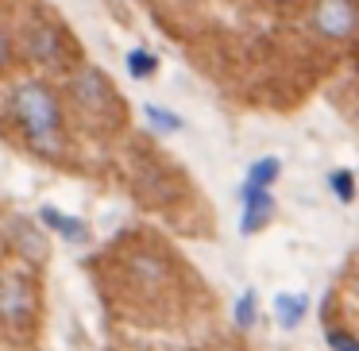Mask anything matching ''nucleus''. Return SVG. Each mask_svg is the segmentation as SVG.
Here are the masks:
<instances>
[{
    "label": "nucleus",
    "instance_id": "f257e3e1",
    "mask_svg": "<svg viewBox=\"0 0 359 351\" xmlns=\"http://www.w3.org/2000/svg\"><path fill=\"white\" fill-rule=\"evenodd\" d=\"M8 124L20 128L27 147L47 158L66 155V120H62V97L43 78H20L8 89Z\"/></svg>",
    "mask_w": 359,
    "mask_h": 351
},
{
    "label": "nucleus",
    "instance_id": "f03ea898",
    "mask_svg": "<svg viewBox=\"0 0 359 351\" xmlns=\"http://www.w3.org/2000/svg\"><path fill=\"white\" fill-rule=\"evenodd\" d=\"M66 101H70V109L78 112L86 124L101 128V132H109V128H116L120 120H124L116 89H112V81L104 78V70H97V66H78V70H70V78H66Z\"/></svg>",
    "mask_w": 359,
    "mask_h": 351
},
{
    "label": "nucleus",
    "instance_id": "7ed1b4c3",
    "mask_svg": "<svg viewBox=\"0 0 359 351\" xmlns=\"http://www.w3.org/2000/svg\"><path fill=\"white\" fill-rule=\"evenodd\" d=\"M35 305H39L35 282L27 274H20L16 266H8L4 278H0V317H4L12 336H24L35 324Z\"/></svg>",
    "mask_w": 359,
    "mask_h": 351
},
{
    "label": "nucleus",
    "instance_id": "20e7f679",
    "mask_svg": "<svg viewBox=\"0 0 359 351\" xmlns=\"http://www.w3.org/2000/svg\"><path fill=\"white\" fill-rule=\"evenodd\" d=\"M16 47L39 66H70V43L50 20H24L16 32Z\"/></svg>",
    "mask_w": 359,
    "mask_h": 351
},
{
    "label": "nucleus",
    "instance_id": "39448f33",
    "mask_svg": "<svg viewBox=\"0 0 359 351\" xmlns=\"http://www.w3.org/2000/svg\"><path fill=\"white\" fill-rule=\"evenodd\" d=\"M309 27L325 43H348L359 32V0H309Z\"/></svg>",
    "mask_w": 359,
    "mask_h": 351
},
{
    "label": "nucleus",
    "instance_id": "423d86ee",
    "mask_svg": "<svg viewBox=\"0 0 359 351\" xmlns=\"http://www.w3.org/2000/svg\"><path fill=\"white\" fill-rule=\"evenodd\" d=\"M8 251L27 266H43L50 259V232L32 216H8Z\"/></svg>",
    "mask_w": 359,
    "mask_h": 351
},
{
    "label": "nucleus",
    "instance_id": "0eeeda50",
    "mask_svg": "<svg viewBox=\"0 0 359 351\" xmlns=\"http://www.w3.org/2000/svg\"><path fill=\"white\" fill-rule=\"evenodd\" d=\"M240 235H259L263 228H271L274 212H278V201H274V189L266 186H251L243 181L240 186Z\"/></svg>",
    "mask_w": 359,
    "mask_h": 351
},
{
    "label": "nucleus",
    "instance_id": "6e6552de",
    "mask_svg": "<svg viewBox=\"0 0 359 351\" xmlns=\"http://www.w3.org/2000/svg\"><path fill=\"white\" fill-rule=\"evenodd\" d=\"M35 220H39V224L47 228L50 235H62L66 243H78V247L93 240V228H89L86 220H81V216H70V212H58L55 205H43V209L35 212Z\"/></svg>",
    "mask_w": 359,
    "mask_h": 351
},
{
    "label": "nucleus",
    "instance_id": "1a4fd4ad",
    "mask_svg": "<svg viewBox=\"0 0 359 351\" xmlns=\"http://www.w3.org/2000/svg\"><path fill=\"white\" fill-rule=\"evenodd\" d=\"M271 305H274V320H278L282 332L302 328V320L309 317V294H302V289H278Z\"/></svg>",
    "mask_w": 359,
    "mask_h": 351
},
{
    "label": "nucleus",
    "instance_id": "9d476101",
    "mask_svg": "<svg viewBox=\"0 0 359 351\" xmlns=\"http://www.w3.org/2000/svg\"><path fill=\"white\" fill-rule=\"evenodd\" d=\"M132 278L140 282L147 294H155V289H163L166 282H170V266L158 263L155 255H135L132 259Z\"/></svg>",
    "mask_w": 359,
    "mask_h": 351
},
{
    "label": "nucleus",
    "instance_id": "9b49d317",
    "mask_svg": "<svg viewBox=\"0 0 359 351\" xmlns=\"http://www.w3.org/2000/svg\"><path fill=\"white\" fill-rule=\"evenodd\" d=\"M158 70H163V62H158V55L151 47H132L124 55V74L132 81H155Z\"/></svg>",
    "mask_w": 359,
    "mask_h": 351
},
{
    "label": "nucleus",
    "instance_id": "f8f14e48",
    "mask_svg": "<svg viewBox=\"0 0 359 351\" xmlns=\"http://www.w3.org/2000/svg\"><path fill=\"white\" fill-rule=\"evenodd\" d=\"M143 116H147V128L155 135H182L186 132V120L178 116L174 109H166V104H143Z\"/></svg>",
    "mask_w": 359,
    "mask_h": 351
},
{
    "label": "nucleus",
    "instance_id": "ddd939ff",
    "mask_svg": "<svg viewBox=\"0 0 359 351\" xmlns=\"http://www.w3.org/2000/svg\"><path fill=\"white\" fill-rule=\"evenodd\" d=\"M278 178H282V158L278 155H259L255 163H248V178H243V181L274 189V186H278Z\"/></svg>",
    "mask_w": 359,
    "mask_h": 351
},
{
    "label": "nucleus",
    "instance_id": "4468645a",
    "mask_svg": "<svg viewBox=\"0 0 359 351\" xmlns=\"http://www.w3.org/2000/svg\"><path fill=\"white\" fill-rule=\"evenodd\" d=\"M232 324L240 328V332H248V328H255L259 324V294L255 289H243L240 297H236V305H232Z\"/></svg>",
    "mask_w": 359,
    "mask_h": 351
},
{
    "label": "nucleus",
    "instance_id": "2eb2a0df",
    "mask_svg": "<svg viewBox=\"0 0 359 351\" xmlns=\"http://www.w3.org/2000/svg\"><path fill=\"white\" fill-rule=\"evenodd\" d=\"M328 189H332V197L340 205H351L359 197V186H355V174L344 170V166H336V170H328Z\"/></svg>",
    "mask_w": 359,
    "mask_h": 351
},
{
    "label": "nucleus",
    "instance_id": "dca6fc26",
    "mask_svg": "<svg viewBox=\"0 0 359 351\" xmlns=\"http://www.w3.org/2000/svg\"><path fill=\"white\" fill-rule=\"evenodd\" d=\"M325 343L328 351H359V336H351L348 328H336V324L325 328Z\"/></svg>",
    "mask_w": 359,
    "mask_h": 351
},
{
    "label": "nucleus",
    "instance_id": "f3484780",
    "mask_svg": "<svg viewBox=\"0 0 359 351\" xmlns=\"http://www.w3.org/2000/svg\"><path fill=\"white\" fill-rule=\"evenodd\" d=\"M271 4H294V0H271Z\"/></svg>",
    "mask_w": 359,
    "mask_h": 351
},
{
    "label": "nucleus",
    "instance_id": "a211bd4d",
    "mask_svg": "<svg viewBox=\"0 0 359 351\" xmlns=\"http://www.w3.org/2000/svg\"><path fill=\"white\" fill-rule=\"evenodd\" d=\"M355 282H359V266H355Z\"/></svg>",
    "mask_w": 359,
    "mask_h": 351
}]
</instances>
